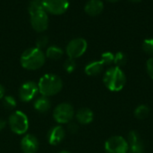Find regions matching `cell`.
I'll return each mask as SVG.
<instances>
[{"label": "cell", "mask_w": 153, "mask_h": 153, "mask_svg": "<svg viewBox=\"0 0 153 153\" xmlns=\"http://www.w3.org/2000/svg\"><path fill=\"white\" fill-rule=\"evenodd\" d=\"M143 50L145 53L153 55V39H146L143 42Z\"/></svg>", "instance_id": "22"}, {"label": "cell", "mask_w": 153, "mask_h": 153, "mask_svg": "<svg viewBox=\"0 0 153 153\" xmlns=\"http://www.w3.org/2000/svg\"><path fill=\"white\" fill-rule=\"evenodd\" d=\"M63 87L62 79L55 74H46L42 76L38 83L39 92L42 96H52L61 91Z\"/></svg>", "instance_id": "1"}, {"label": "cell", "mask_w": 153, "mask_h": 153, "mask_svg": "<svg viewBox=\"0 0 153 153\" xmlns=\"http://www.w3.org/2000/svg\"><path fill=\"white\" fill-rule=\"evenodd\" d=\"M59 153H70L69 151H60Z\"/></svg>", "instance_id": "34"}, {"label": "cell", "mask_w": 153, "mask_h": 153, "mask_svg": "<svg viewBox=\"0 0 153 153\" xmlns=\"http://www.w3.org/2000/svg\"><path fill=\"white\" fill-rule=\"evenodd\" d=\"M103 67L104 64L99 60V61H93L89 63L86 67H85V73L88 76H97L100 73H101V71L103 70Z\"/></svg>", "instance_id": "15"}, {"label": "cell", "mask_w": 153, "mask_h": 153, "mask_svg": "<svg viewBox=\"0 0 153 153\" xmlns=\"http://www.w3.org/2000/svg\"><path fill=\"white\" fill-rule=\"evenodd\" d=\"M51 105L48 97L46 96H41L39 97L35 102H34V108L36 111L39 113H46L49 110Z\"/></svg>", "instance_id": "16"}, {"label": "cell", "mask_w": 153, "mask_h": 153, "mask_svg": "<svg viewBox=\"0 0 153 153\" xmlns=\"http://www.w3.org/2000/svg\"><path fill=\"white\" fill-rule=\"evenodd\" d=\"M8 123L12 132L18 135L26 133L29 129V119L22 111L13 112L10 115Z\"/></svg>", "instance_id": "4"}, {"label": "cell", "mask_w": 153, "mask_h": 153, "mask_svg": "<svg viewBox=\"0 0 153 153\" xmlns=\"http://www.w3.org/2000/svg\"><path fill=\"white\" fill-rule=\"evenodd\" d=\"M74 116V107L68 103L58 105L53 112V117L58 124H69Z\"/></svg>", "instance_id": "5"}, {"label": "cell", "mask_w": 153, "mask_h": 153, "mask_svg": "<svg viewBox=\"0 0 153 153\" xmlns=\"http://www.w3.org/2000/svg\"><path fill=\"white\" fill-rule=\"evenodd\" d=\"M128 148L127 141L122 136H112L105 142L107 153H126Z\"/></svg>", "instance_id": "8"}, {"label": "cell", "mask_w": 153, "mask_h": 153, "mask_svg": "<svg viewBox=\"0 0 153 153\" xmlns=\"http://www.w3.org/2000/svg\"><path fill=\"white\" fill-rule=\"evenodd\" d=\"M103 82L108 87V89L113 92H117L122 90L125 87L126 78L120 68L112 67L105 72L103 77Z\"/></svg>", "instance_id": "3"}, {"label": "cell", "mask_w": 153, "mask_h": 153, "mask_svg": "<svg viewBox=\"0 0 153 153\" xmlns=\"http://www.w3.org/2000/svg\"><path fill=\"white\" fill-rule=\"evenodd\" d=\"M46 60L43 51L38 48H30L23 51L21 56L22 67L28 70H36L40 69Z\"/></svg>", "instance_id": "2"}, {"label": "cell", "mask_w": 153, "mask_h": 153, "mask_svg": "<svg viewBox=\"0 0 153 153\" xmlns=\"http://www.w3.org/2000/svg\"><path fill=\"white\" fill-rule=\"evenodd\" d=\"M68 130L70 131V133H76L78 131V125L75 124V123H69V125H68Z\"/></svg>", "instance_id": "29"}, {"label": "cell", "mask_w": 153, "mask_h": 153, "mask_svg": "<svg viewBox=\"0 0 153 153\" xmlns=\"http://www.w3.org/2000/svg\"><path fill=\"white\" fill-rule=\"evenodd\" d=\"M38 91V85L35 82L27 81L23 83L19 89L20 99L23 102H30L35 97Z\"/></svg>", "instance_id": "10"}, {"label": "cell", "mask_w": 153, "mask_h": 153, "mask_svg": "<svg viewBox=\"0 0 153 153\" xmlns=\"http://www.w3.org/2000/svg\"><path fill=\"white\" fill-rule=\"evenodd\" d=\"M114 59H115V55L110 51H107V52L102 53L100 61L104 65H110L111 63L114 62Z\"/></svg>", "instance_id": "21"}, {"label": "cell", "mask_w": 153, "mask_h": 153, "mask_svg": "<svg viewBox=\"0 0 153 153\" xmlns=\"http://www.w3.org/2000/svg\"><path fill=\"white\" fill-rule=\"evenodd\" d=\"M40 8H44L42 5V0H31L29 5V13Z\"/></svg>", "instance_id": "26"}, {"label": "cell", "mask_w": 153, "mask_h": 153, "mask_svg": "<svg viewBox=\"0 0 153 153\" xmlns=\"http://www.w3.org/2000/svg\"><path fill=\"white\" fill-rule=\"evenodd\" d=\"M30 23L32 28L38 32H42L48 29V16L44 8L34 10L30 12Z\"/></svg>", "instance_id": "6"}, {"label": "cell", "mask_w": 153, "mask_h": 153, "mask_svg": "<svg viewBox=\"0 0 153 153\" xmlns=\"http://www.w3.org/2000/svg\"><path fill=\"white\" fill-rule=\"evenodd\" d=\"M128 151L126 153H144V149H143V144L142 141L138 143L133 144V145H128Z\"/></svg>", "instance_id": "23"}, {"label": "cell", "mask_w": 153, "mask_h": 153, "mask_svg": "<svg viewBox=\"0 0 153 153\" xmlns=\"http://www.w3.org/2000/svg\"><path fill=\"white\" fill-rule=\"evenodd\" d=\"M108 2H111V3H116V2H118L119 0H107Z\"/></svg>", "instance_id": "33"}, {"label": "cell", "mask_w": 153, "mask_h": 153, "mask_svg": "<svg viewBox=\"0 0 153 153\" xmlns=\"http://www.w3.org/2000/svg\"><path fill=\"white\" fill-rule=\"evenodd\" d=\"M149 114H150V108L145 105H141L137 106L136 109L134 110V116L140 120L147 118Z\"/></svg>", "instance_id": "18"}, {"label": "cell", "mask_w": 153, "mask_h": 153, "mask_svg": "<svg viewBox=\"0 0 153 153\" xmlns=\"http://www.w3.org/2000/svg\"><path fill=\"white\" fill-rule=\"evenodd\" d=\"M65 130L60 125H56L52 127L48 133V141L51 145H57L65 139Z\"/></svg>", "instance_id": "12"}, {"label": "cell", "mask_w": 153, "mask_h": 153, "mask_svg": "<svg viewBox=\"0 0 153 153\" xmlns=\"http://www.w3.org/2000/svg\"><path fill=\"white\" fill-rule=\"evenodd\" d=\"M3 104H4V106L6 109L12 110V109L15 108V106H16V100L12 96H4Z\"/></svg>", "instance_id": "20"}, {"label": "cell", "mask_w": 153, "mask_h": 153, "mask_svg": "<svg viewBox=\"0 0 153 153\" xmlns=\"http://www.w3.org/2000/svg\"><path fill=\"white\" fill-rule=\"evenodd\" d=\"M141 142V139L138 135V133L134 131H131L128 134V137H127V143L128 145H133V144H135V143H138Z\"/></svg>", "instance_id": "25"}, {"label": "cell", "mask_w": 153, "mask_h": 153, "mask_svg": "<svg viewBox=\"0 0 153 153\" xmlns=\"http://www.w3.org/2000/svg\"><path fill=\"white\" fill-rule=\"evenodd\" d=\"M48 42V39L47 36H45V35L39 36L36 41V48L41 50V49H43V48H45L47 46Z\"/></svg>", "instance_id": "27"}, {"label": "cell", "mask_w": 153, "mask_h": 153, "mask_svg": "<svg viewBox=\"0 0 153 153\" xmlns=\"http://www.w3.org/2000/svg\"><path fill=\"white\" fill-rule=\"evenodd\" d=\"M75 117L77 121L82 124H89L93 121L94 115L90 108H81L77 111Z\"/></svg>", "instance_id": "14"}, {"label": "cell", "mask_w": 153, "mask_h": 153, "mask_svg": "<svg viewBox=\"0 0 153 153\" xmlns=\"http://www.w3.org/2000/svg\"><path fill=\"white\" fill-rule=\"evenodd\" d=\"M4 93H5V90H4V86L0 84V99L4 98Z\"/></svg>", "instance_id": "30"}, {"label": "cell", "mask_w": 153, "mask_h": 153, "mask_svg": "<svg viewBox=\"0 0 153 153\" xmlns=\"http://www.w3.org/2000/svg\"><path fill=\"white\" fill-rule=\"evenodd\" d=\"M88 44L85 39L83 38H75L69 41V43L66 46V54L70 59H77L82 56L86 50H87Z\"/></svg>", "instance_id": "7"}, {"label": "cell", "mask_w": 153, "mask_h": 153, "mask_svg": "<svg viewBox=\"0 0 153 153\" xmlns=\"http://www.w3.org/2000/svg\"><path fill=\"white\" fill-rule=\"evenodd\" d=\"M131 2H134V3H138V2H141L142 0H129Z\"/></svg>", "instance_id": "32"}, {"label": "cell", "mask_w": 153, "mask_h": 153, "mask_svg": "<svg viewBox=\"0 0 153 153\" xmlns=\"http://www.w3.org/2000/svg\"><path fill=\"white\" fill-rule=\"evenodd\" d=\"M42 5L46 12L52 14H62L69 7L68 0H42Z\"/></svg>", "instance_id": "9"}, {"label": "cell", "mask_w": 153, "mask_h": 153, "mask_svg": "<svg viewBox=\"0 0 153 153\" xmlns=\"http://www.w3.org/2000/svg\"><path fill=\"white\" fill-rule=\"evenodd\" d=\"M146 69H147V72H148L149 76L153 79V57L147 60Z\"/></svg>", "instance_id": "28"}, {"label": "cell", "mask_w": 153, "mask_h": 153, "mask_svg": "<svg viewBox=\"0 0 153 153\" xmlns=\"http://www.w3.org/2000/svg\"><path fill=\"white\" fill-rule=\"evenodd\" d=\"M103 9L104 5L101 0H89L84 6V11L91 16H96L100 14Z\"/></svg>", "instance_id": "13"}, {"label": "cell", "mask_w": 153, "mask_h": 153, "mask_svg": "<svg viewBox=\"0 0 153 153\" xmlns=\"http://www.w3.org/2000/svg\"><path fill=\"white\" fill-rule=\"evenodd\" d=\"M75 68H76V63H75L74 60H73V59H70V58H69V59H67V60L65 61V63H64V69H65V71L68 72V73L74 72V69H75Z\"/></svg>", "instance_id": "24"}, {"label": "cell", "mask_w": 153, "mask_h": 153, "mask_svg": "<svg viewBox=\"0 0 153 153\" xmlns=\"http://www.w3.org/2000/svg\"><path fill=\"white\" fill-rule=\"evenodd\" d=\"M21 148L23 153H36L39 149V141L34 135L27 134L21 141Z\"/></svg>", "instance_id": "11"}, {"label": "cell", "mask_w": 153, "mask_h": 153, "mask_svg": "<svg viewBox=\"0 0 153 153\" xmlns=\"http://www.w3.org/2000/svg\"><path fill=\"white\" fill-rule=\"evenodd\" d=\"M63 54H64L63 50L57 46H50L48 48V50L46 51V57L48 59H50L53 60H56L61 59Z\"/></svg>", "instance_id": "17"}, {"label": "cell", "mask_w": 153, "mask_h": 153, "mask_svg": "<svg viewBox=\"0 0 153 153\" xmlns=\"http://www.w3.org/2000/svg\"><path fill=\"white\" fill-rule=\"evenodd\" d=\"M114 63L116 64V67L117 68H121L123 66H125L126 64V56L124 52L119 51L115 55V59H114Z\"/></svg>", "instance_id": "19"}, {"label": "cell", "mask_w": 153, "mask_h": 153, "mask_svg": "<svg viewBox=\"0 0 153 153\" xmlns=\"http://www.w3.org/2000/svg\"><path fill=\"white\" fill-rule=\"evenodd\" d=\"M6 125V122L3 119H0V131H2Z\"/></svg>", "instance_id": "31"}]
</instances>
